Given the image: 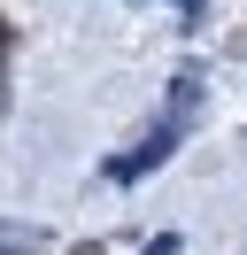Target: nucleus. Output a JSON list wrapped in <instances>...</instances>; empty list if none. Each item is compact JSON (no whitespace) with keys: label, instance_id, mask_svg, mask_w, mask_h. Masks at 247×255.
Listing matches in <instances>:
<instances>
[{"label":"nucleus","instance_id":"1","mask_svg":"<svg viewBox=\"0 0 247 255\" xmlns=\"http://www.w3.org/2000/svg\"><path fill=\"white\" fill-rule=\"evenodd\" d=\"M193 116H201V70H178V78H170V109H162V124H154L131 155L108 162V178H116V186H131V178L162 170V162L178 155V139H185V124H193Z\"/></svg>","mask_w":247,"mask_h":255},{"label":"nucleus","instance_id":"2","mask_svg":"<svg viewBox=\"0 0 247 255\" xmlns=\"http://www.w3.org/2000/svg\"><path fill=\"white\" fill-rule=\"evenodd\" d=\"M147 255H178V240H154V248H147Z\"/></svg>","mask_w":247,"mask_h":255},{"label":"nucleus","instance_id":"3","mask_svg":"<svg viewBox=\"0 0 247 255\" xmlns=\"http://www.w3.org/2000/svg\"><path fill=\"white\" fill-rule=\"evenodd\" d=\"M0 54H8V16H0Z\"/></svg>","mask_w":247,"mask_h":255}]
</instances>
